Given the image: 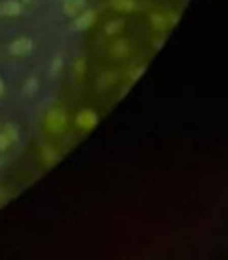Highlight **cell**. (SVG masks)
Returning <instances> with one entry per match:
<instances>
[{
  "mask_svg": "<svg viewBox=\"0 0 228 260\" xmlns=\"http://www.w3.org/2000/svg\"><path fill=\"white\" fill-rule=\"evenodd\" d=\"M23 4L20 0H6L0 4V16H6V18H13V16L22 15Z\"/></svg>",
  "mask_w": 228,
  "mask_h": 260,
  "instance_id": "5b68a950",
  "label": "cell"
},
{
  "mask_svg": "<svg viewBox=\"0 0 228 260\" xmlns=\"http://www.w3.org/2000/svg\"><path fill=\"white\" fill-rule=\"evenodd\" d=\"M2 164H4V159H0V166H2Z\"/></svg>",
  "mask_w": 228,
  "mask_h": 260,
  "instance_id": "603a6c76",
  "label": "cell"
},
{
  "mask_svg": "<svg viewBox=\"0 0 228 260\" xmlns=\"http://www.w3.org/2000/svg\"><path fill=\"white\" fill-rule=\"evenodd\" d=\"M178 18H180V15H178L177 11H170V13L166 15L168 25H177V23H178Z\"/></svg>",
  "mask_w": 228,
  "mask_h": 260,
  "instance_id": "d6986e66",
  "label": "cell"
},
{
  "mask_svg": "<svg viewBox=\"0 0 228 260\" xmlns=\"http://www.w3.org/2000/svg\"><path fill=\"white\" fill-rule=\"evenodd\" d=\"M109 6L120 13H132L139 8L136 0H109Z\"/></svg>",
  "mask_w": 228,
  "mask_h": 260,
  "instance_id": "8992f818",
  "label": "cell"
},
{
  "mask_svg": "<svg viewBox=\"0 0 228 260\" xmlns=\"http://www.w3.org/2000/svg\"><path fill=\"white\" fill-rule=\"evenodd\" d=\"M145 73V66H138V68H134L132 70L128 75H131V84H134V82H138L139 79H141V75Z\"/></svg>",
  "mask_w": 228,
  "mask_h": 260,
  "instance_id": "e0dca14e",
  "label": "cell"
},
{
  "mask_svg": "<svg viewBox=\"0 0 228 260\" xmlns=\"http://www.w3.org/2000/svg\"><path fill=\"white\" fill-rule=\"evenodd\" d=\"M96 22V11L94 9H86V11H80L79 16L73 20V23L70 25V29L75 30V32H82V30L89 29L93 23Z\"/></svg>",
  "mask_w": 228,
  "mask_h": 260,
  "instance_id": "7a4b0ae2",
  "label": "cell"
},
{
  "mask_svg": "<svg viewBox=\"0 0 228 260\" xmlns=\"http://www.w3.org/2000/svg\"><path fill=\"white\" fill-rule=\"evenodd\" d=\"M2 132L8 136V139L11 141V145H13V143H18L20 132H18V126H16V125H13V123H6V125L2 126Z\"/></svg>",
  "mask_w": 228,
  "mask_h": 260,
  "instance_id": "5bb4252c",
  "label": "cell"
},
{
  "mask_svg": "<svg viewBox=\"0 0 228 260\" xmlns=\"http://www.w3.org/2000/svg\"><path fill=\"white\" fill-rule=\"evenodd\" d=\"M22 2H23V4H29V2H30V0H22Z\"/></svg>",
  "mask_w": 228,
  "mask_h": 260,
  "instance_id": "7402d4cb",
  "label": "cell"
},
{
  "mask_svg": "<svg viewBox=\"0 0 228 260\" xmlns=\"http://www.w3.org/2000/svg\"><path fill=\"white\" fill-rule=\"evenodd\" d=\"M41 159H43V162L47 164L48 168L54 166L55 162H59V153H57V150H55L52 145H45L43 148H41Z\"/></svg>",
  "mask_w": 228,
  "mask_h": 260,
  "instance_id": "9c48e42d",
  "label": "cell"
},
{
  "mask_svg": "<svg viewBox=\"0 0 228 260\" xmlns=\"http://www.w3.org/2000/svg\"><path fill=\"white\" fill-rule=\"evenodd\" d=\"M32 48H34L32 40L27 36L16 38V40L9 45V52H11L13 55H16V57H25V55H29L30 52H32Z\"/></svg>",
  "mask_w": 228,
  "mask_h": 260,
  "instance_id": "3957f363",
  "label": "cell"
},
{
  "mask_svg": "<svg viewBox=\"0 0 228 260\" xmlns=\"http://www.w3.org/2000/svg\"><path fill=\"white\" fill-rule=\"evenodd\" d=\"M73 75H75L77 80H80L86 75V61H84V59H77V61L73 62Z\"/></svg>",
  "mask_w": 228,
  "mask_h": 260,
  "instance_id": "2e32d148",
  "label": "cell"
},
{
  "mask_svg": "<svg viewBox=\"0 0 228 260\" xmlns=\"http://www.w3.org/2000/svg\"><path fill=\"white\" fill-rule=\"evenodd\" d=\"M164 41H166V38H164V36H160L159 40H155V41H153V47H155L157 50H159V48L162 47V43H164Z\"/></svg>",
  "mask_w": 228,
  "mask_h": 260,
  "instance_id": "ffe728a7",
  "label": "cell"
},
{
  "mask_svg": "<svg viewBox=\"0 0 228 260\" xmlns=\"http://www.w3.org/2000/svg\"><path fill=\"white\" fill-rule=\"evenodd\" d=\"M45 123H47L48 130H52V134H61L62 130H64L66 123H68V116H66V112L61 107H52L47 112Z\"/></svg>",
  "mask_w": 228,
  "mask_h": 260,
  "instance_id": "6da1fadb",
  "label": "cell"
},
{
  "mask_svg": "<svg viewBox=\"0 0 228 260\" xmlns=\"http://www.w3.org/2000/svg\"><path fill=\"white\" fill-rule=\"evenodd\" d=\"M84 4H86V0H64V4H62V9H64V15L66 16H77L80 11L84 9Z\"/></svg>",
  "mask_w": 228,
  "mask_h": 260,
  "instance_id": "ba28073f",
  "label": "cell"
},
{
  "mask_svg": "<svg viewBox=\"0 0 228 260\" xmlns=\"http://www.w3.org/2000/svg\"><path fill=\"white\" fill-rule=\"evenodd\" d=\"M111 54L118 59L127 57V55L131 54V45H128V41H125V40L114 41V43L111 45Z\"/></svg>",
  "mask_w": 228,
  "mask_h": 260,
  "instance_id": "52a82bcc",
  "label": "cell"
},
{
  "mask_svg": "<svg viewBox=\"0 0 228 260\" xmlns=\"http://www.w3.org/2000/svg\"><path fill=\"white\" fill-rule=\"evenodd\" d=\"M6 93V86H4V80L0 79V96H4Z\"/></svg>",
  "mask_w": 228,
  "mask_h": 260,
  "instance_id": "44dd1931",
  "label": "cell"
},
{
  "mask_svg": "<svg viewBox=\"0 0 228 260\" xmlns=\"http://www.w3.org/2000/svg\"><path fill=\"white\" fill-rule=\"evenodd\" d=\"M9 146H11V141H9L8 136H6L4 132L0 130V153H4L6 150L9 148Z\"/></svg>",
  "mask_w": 228,
  "mask_h": 260,
  "instance_id": "ac0fdd59",
  "label": "cell"
},
{
  "mask_svg": "<svg viewBox=\"0 0 228 260\" xmlns=\"http://www.w3.org/2000/svg\"><path fill=\"white\" fill-rule=\"evenodd\" d=\"M150 23H152V27L157 32H164L168 27L166 15H162V13H152V15H150Z\"/></svg>",
  "mask_w": 228,
  "mask_h": 260,
  "instance_id": "8fae6325",
  "label": "cell"
},
{
  "mask_svg": "<svg viewBox=\"0 0 228 260\" xmlns=\"http://www.w3.org/2000/svg\"><path fill=\"white\" fill-rule=\"evenodd\" d=\"M62 66H64L62 55H57V57H54V61H52V64H50V70H48V77H50V79H55V77H59Z\"/></svg>",
  "mask_w": 228,
  "mask_h": 260,
  "instance_id": "9a60e30c",
  "label": "cell"
},
{
  "mask_svg": "<svg viewBox=\"0 0 228 260\" xmlns=\"http://www.w3.org/2000/svg\"><path fill=\"white\" fill-rule=\"evenodd\" d=\"M116 80H118L116 73H114V72H105V73H102V75L98 77L96 86H98V89H100V91H107V89H111V87L114 86V82H116Z\"/></svg>",
  "mask_w": 228,
  "mask_h": 260,
  "instance_id": "30bf717a",
  "label": "cell"
},
{
  "mask_svg": "<svg viewBox=\"0 0 228 260\" xmlns=\"http://www.w3.org/2000/svg\"><path fill=\"white\" fill-rule=\"evenodd\" d=\"M75 123L82 130H91V128H94V126H96L98 114L93 111V109H82V111L75 116Z\"/></svg>",
  "mask_w": 228,
  "mask_h": 260,
  "instance_id": "277c9868",
  "label": "cell"
},
{
  "mask_svg": "<svg viewBox=\"0 0 228 260\" xmlns=\"http://www.w3.org/2000/svg\"><path fill=\"white\" fill-rule=\"evenodd\" d=\"M38 89H40V79H38L36 75H30L29 79L23 82V94H34L38 93Z\"/></svg>",
  "mask_w": 228,
  "mask_h": 260,
  "instance_id": "4fadbf2b",
  "label": "cell"
},
{
  "mask_svg": "<svg viewBox=\"0 0 228 260\" xmlns=\"http://www.w3.org/2000/svg\"><path fill=\"white\" fill-rule=\"evenodd\" d=\"M123 27H125V22H123V20H120V18L111 20V22L105 23L104 32L107 34V36H114V34L121 32V30H123Z\"/></svg>",
  "mask_w": 228,
  "mask_h": 260,
  "instance_id": "7c38bea8",
  "label": "cell"
}]
</instances>
